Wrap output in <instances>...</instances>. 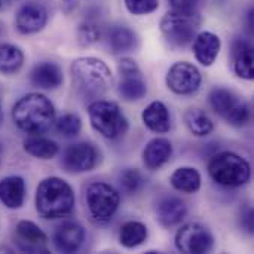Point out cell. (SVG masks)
Masks as SVG:
<instances>
[{"label": "cell", "mask_w": 254, "mask_h": 254, "mask_svg": "<svg viewBox=\"0 0 254 254\" xmlns=\"http://www.w3.org/2000/svg\"><path fill=\"white\" fill-rule=\"evenodd\" d=\"M12 119L22 132L40 135L54 125L55 107L46 95L30 92L13 104Z\"/></svg>", "instance_id": "obj_1"}, {"label": "cell", "mask_w": 254, "mask_h": 254, "mask_svg": "<svg viewBox=\"0 0 254 254\" xmlns=\"http://www.w3.org/2000/svg\"><path fill=\"white\" fill-rule=\"evenodd\" d=\"M74 190L60 177H48L42 180L36 189V210L46 220L67 217L74 210Z\"/></svg>", "instance_id": "obj_2"}, {"label": "cell", "mask_w": 254, "mask_h": 254, "mask_svg": "<svg viewBox=\"0 0 254 254\" xmlns=\"http://www.w3.org/2000/svg\"><path fill=\"white\" fill-rule=\"evenodd\" d=\"M70 73L76 88L85 95H101L113 85L110 67L95 57L76 58L70 65Z\"/></svg>", "instance_id": "obj_3"}, {"label": "cell", "mask_w": 254, "mask_h": 254, "mask_svg": "<svg viewBox=\"0 0 254 254\" xmlns=\"http://www.w3.org/2000/svg\"><path fill=\"white\" fill-rule=\"evenodd\" d=\"M211 180L223 188H241L252 179V167L241 155L234 152L216 153L208 162Z\"/></svg>", "instance_id": "obj_4"}, {"label": "cell", "mask_w": 254, "mask_h": 254, "mask_svg": "<svg viewBox=\"0 0 254 254\" xmlns=\"http://www.w3.org/2000/svg\"><path fill=\"white\" fill-rule=\"evenodd\" d=\"M88 116L91 127L107 140H116L128 131V119L115 101H92L88 107Z\"/></svg>", "instance_id": "obj_5"}, {"label": "cell", "mask_w": 254, "mask_h": 254, "mask_svg": "<svg viewBox=\"0 0 254 254\" xmlns=\"http://www.w3.org/2000/svg\"><path fill=\"white\" fill-rule=\"evenodd\" d=\"M121 193L104 182H94L85 190V205L89 219L95 225H107L116 214Z\"/></svg>", "instance_id": "obj_6"}, {"label": "cell", "mask_w": 254, "mask_h": 254, "mask_svg": "<svg viewBox=\"0 0 254 254\" xmlns=\"http://www.w3.org/2000/svg\"><path fill=\"white\" fill-rule=\"evenodd\" d=\"M210 106L216 115L232 127H244L250 121V107L235 92L226 88H214L210 92Z\"/></svg>", "instance_id": "obj_7"}, {"label": "cell", "mask_w": 254, "mask_h": 254, "mask_svg": "<svg viewBox=\"0 0 254 254\" xmlns=\"http://www.w3.org/2000/svg\"><path fill=\"white\" fill-rule=\"evenodd\" d=\"M201 22L199 16L183 15L177 12H167L161 19V31L164 37L174 46H186L196 36L198 25Z\"/></svg>", "instance_id": "obj_8"}, {"label": "cell", "mask_w": 254, "mask_h": 254, "mask_svg": "<svg viewBox=\"0 0 254 254\" xmlns=\"http://www.w3.org/2000/svg\"><path fill=\"white\" fill-rule=\"evenodd\" d=\"M176 247L179 252L186 254L210 253L214 247V237L210 229L201 223H186L176 234Z\"/></svg>", "instance_id": "obj_9"}, {"label": "cell", "mask_w": 254, "mask_h": 254, "mask_svg": "<svg viewBox=\"0 0 254 254\" xmlns=\"http://www.w3.org/2000/svg\"><path fill=\"white\" fill-rule=\"evenodd\" d=\"M165 83L168 89L177 95H190L199 89L202 83V74L192 63L177 61L168 68Z\"/></svg>", "instance_id": "obj_10"}, {"label": "cell", "mask_w": 254, "mask_h": 254, "mask_svg": "<svg viewBox=\"0 0 254 254\" xmlns=\"http://www.w3.org/2000/svg\"><path fill=\"white\" fill-rule=\"evenodd\" d=\"M121 82L118 85V92L125 101H138L147 94V83L143 77L138 64L128 57H124L118 65Z\"/></svg>", "instance_id": "obj_11"}, {"label": "cell", "mask_w": 254, "mask_h": 254, "mask_svg": "<svg viewBox=\"0 0 254 254\" xmlns=\"http://www.w3.org/2000/svg\"><path fill=\"white\" fill-rule=\"evenodd\" d=\"M98 164V150L89 141H80L68 146L63 155V167L68 173H88Z\"/></svg>", "instance_id": "obj_12"}, {"label": "cell", "mask_w": 254, "mask_h": 254, "mask_svg": "<svg viewBox=\"0 0 254 254\" xmlns=\"http://www.w3.org/2000/svg\"><path fill=\"white\" fill-rule=\"evenodd\" d=\"M46 22H48V10L45 6L36 1L24 3L18 9L15 16V25L21 34L39 33L45 28Z\"/></svg>", "instance_id": "obj_13"}, {"label": "cell", "mask_w": 254, "mask_h": 254, "mask_svg": "<svg viewBox=\"0 0 254 254\" xmlns=\"http://www.w3.org/2000/svg\"><path fill=\"white\" fill-rule=\"evenodd\" d=\"M52 241L60 253H76L85 243V229L77 222H64L55 229Z\"/></svg>", "instance_id": "obj_14"}, {"label": "cell", "mask_w": 254, "mask_h": 254, "mask_svg": "<svg viewBox=\"0 0 254 254\" xmlns=\"http://www.w3.org/2000/svg\"><path fill=\"white\" fill-rule=\"evenodd\" d=\"M155 211L158 222L164 228H171L182 223V220L188 216V205L179 196L164 195L158 199Z\"/></svg>", "instance_id": "obj_15"}, {"label": "cell", "mask_w": 254, "mask_h": 254, "mask_svg": "<svg viewBox=\"0 0 254 254\" xmlns=\"http://www.w3.org/2000/svg\"><path fill=\"white\" fill-rule=\"evenodd\" d=\"M16 238L19 249L27 253H48L46 244H48V237L46 234L34 223L30 220H21L16 225Z\"/></svg>", "instance_id": "obj_16"}, {"label": "cell", "mask_w": 254, "mask_h": 254, "mask_svg": "<svg viewBox=\"0 0 254 254\" xmlns=\"http://www.w3.org/2000/svg\"><path fill=\"white\" fill-rule=\"evenodd\" d=\"M231 57L234 63V71L237 73V76L246 80H252L254 77L253 45L247 39H235L232 42Z\"/></svg>", "instance_id": "obj_17"}, {"label": "cell", "mask_w": 254, "mask_h": 254, "mask_svg": "<svg viewBox=\"0 0 254 254\" xmlns=\"http://www.w3.org/2000/svg\"><path fill=\"white\" fill-rule=\"evenodd\" d=\"M193 54L198 63H201L205 67H210L216 63L220 48H222V40L217 34L211 31H201L193 37Z\"/></svg>", "instance_id": "obj_18"}, {"label": "cell", "mask_w": 254, "mask_h": 254, "mask_svg": "<svg viewBox=\"0 0 254 254\" xmlns=\"http://www.w3.org/2000/svg\"><path fill=\"white\" fill-rule=\"evenodd\" d=\"M173 156V144L168 138H152L143 150V162L147 170L156 171L162 168Z\"/></svg>", "instance_id": "obj_19"}, {"label": "cell", "mask_w": 254, "mask_h": 254, "mask_svg": "<svg viewBox=\"0 0 254 254\" xmlns=\"http://www.w3.org/2000/svg\"><path fill=\"white\" fill-rule=\"evenodd\" d=\"M30 80L34 86L42 89H57L64 82L63 70L52 61H42L31 70Z\"/></svg>", "instance_id": "obj_20"}, {"label": "cell", "mask_w": 254, "mask_h": 254, "mask_svg": "<svg viewBox=\"0 0 254 254\" xmlns=\"http://www.w3.org/2000/svg\"><path fill=\"white\" fill-rule=\"evenodd\" d=\"M143 124L156 134H165L171 129V115L162 101H152L141 113Z\"/></svg>", "instance_id": "obj_21"}, {"label": "cell", "mask_w": 254, "mask_h": 254, "mask_svg": "<svg viewBox=\"0 0 254 254\" xmlns=\"http://www.w3.org/2000/svg\"><path fill=\"white\" fill-rule=\"evenodd\" d=\"M25 201V182L19 176H7L0 180V202L10 208L18 210Z\"/></svg>", "instance_id": "obj_22"}, {"label": "cell", "mask_w": 254, "mask_h": 254, "mask_svg": "<svg viewBox=\"0 0 254 254\" xmlns=\"http://www.w3.org/2000/svg\"><path fill=\"white\" fill-rule=\"evenodd\" d=\"M107 43L113 54L131 52L138 45V37L134 30L127 25H115L107 33Z\"/></svg>", "instance_id": "obj_23"}, {"label": "cell", "mask_w": 254, "mask_h": 254, "mask_svg": "<svg viewBox=\"0 0 254 254\" xmlns=\"http://www.w3.org/2000/svg\"><path fill=\"white\" fill-rule=\"evenodd\" d=\"M171 186L182 193H196L201 189V174L193 167H180L171 174Z\"/></svg>", "instance_id": "obj_24"}, {"label": "cell", "mask_w": 254, "mask_h": 254, "mask_svg": "<svg viewBox=\"0 0 254 254\" xmlns=\"http://www.w3.org/2000/svg\"><path fill=\"white\" fill-rule=\"evenodd\" d=\"M22 147L30 156L43 161L55 158L60 152V147L54 140L42 135H30L28 138L24 140Z\"/></svg>", "instance_id": "obj_25"}, {"label": "cell", "mask_w": 254, "mask_h": 254, "mask_svg": "<svg viewBox=\"0 0 254 254\" xmlns=\"http://www.w3.org/2000/svg\"><path fill=\"white\" fill-rule=\"evenodd\" d=\"M147 226L137 220L124 223L119 229V243L125 249H135L147 240Z\"/></svg>", "instance_id": "obj_26"}, {"label": "cell", "mask_w": 254, "mask_h": 254, "mask_svg": "<svg viewBox=\"0 0 254 254\" xmlns=\"http://www.w3.org/2000/svg\"><path fill=\"white\" fill-rule=\"evenodd\" d=\"M183 119H185L188 129L195 137H207L214 129L213 121L202 109H188Z\"/></svg>", "instance_id": "obj_27"}, {"label": "cell", "mask_w": 254, "mask_h": 254, "mask_svg": "<svg viewBox=\"0 0 254 254\" xmlns=\"http://www.w3.org/2000/svg\"><path fill=\"white\" fill-rule=\"evenodd\" d=\"M24 64V52L12 43L0 45V73L15 74Z\"/></svg>", "instance_id": "obj_28"}, {"label": "cell", "mask_w": 254, "mask_h": 254, "mask_svg": "<svg viewBox=\"0 0 254 254\" xmlns=\"http://www.w3.org/2000/svg\"><path fill=\"white\" fill-rule=\"evenodd\" d=\"M77 42L79 45L82 46H91L94 43H97L100 39H101V30H100V25L88 18L86 21H83L79 27H77Z\"/></svg>", "instance_id": "obj_29"}, {"label": "cell", "mask_w": 254, "mask_h": 254, "mask_svg": "<svg viewBox=\"0 0 254 254\" xmlns=\"http://www.w3.org/2000/svg\"><path fill=\"white\" fill-rule=\"evenodd\" d=\"M57 131L64 137H74L82 129V121L74 113H65L55 122Z\"/></svg>", "instance_id": "obj_30"}, {"label": "cell", "mask_w": 254, "mask_h": 254, "mask_svg": "<svg viewBox=\"0 0 254 254\" xmlns=\"http://www.w3.org/2000/svg\"><path fill=\"white\" fill-rule=\"evenodd\" d=\"M119 185L127 195H134L143 186V176L135 168H127L119 176Z\"/></svg>", "instance_id": "obj_31"}, {"label": "cell", "mask_w": 254, "mask_h": 254, "mask_svg": "<svg viewBox=\"0 0 254 254\" xmlns=\"http://www.w3.org/2000/svg\"><path fill=\"white\" fill-rule=\"evenodd\" d=\"M125 7L132 15H149L159 7V0H124Z\"/></svg>", "instance_id": "obj_32"}, {"label": "cell", "mask_w": 254, "mask_h": 254, "mask_svg": "<svg viewBox=\"0 0 254 254\" xmlns=\"http://www.w3.org/2000/svg\"><path fill=\"white\" fill-rule=\"evenodd\" d=\"M173 12L199 16V0H168Z\"/></svg>", "instance_id": "obj_33"}, {"label": "cell", "mask_w": 254, "mask_h": 254, "mask_svg": "<svg viewBox=\"0 0 254 254\" xmlns=\"http://www.w3.org/2000/svg\"><path fill=\"white\" fill-rule=\"evenodd\" d=\"M241 226L249 232V234H253V210L252 207H246L244 211L241 213Z\"/></svg>", "instance_id": "obj_34"}, {"label": "cell", "mask_w": 254, "mask_h": 254, "mask_svg": "<svg viewBox=\"0 0 254 254\" xmlns=\"http://www.w3.org/2000/svg\"><path fill=\"white\" fill-rule=\"evenodd\" d=\"M77 1H79V0H63V1H61V9H63L64 12L70 13V12H73V10L76 9Z\"/></svg>", "instance_id": "obj_35"}, {"label": "cell", "mask_w": 254, "mask_h": 254, "mask_svg": "<svg viewBox=\"0 0 254 254\" xmlns=\"http://www.w3.org/2000/svg\"><path fill=\"white\" fill-rule=\"evenodd\" d=\"M10 4H12V0H0V10L7 9Z\"/></svg>", "instance_id": "obj_36"}, {"label": "cell", "mask_w": 254, "mask_h": 254, "mask_svg": "<svg viewBox=\"0 0 254 254\" xmlns=\"http://www.w3.org/2000/svg\"><path fill=\"white\" fill-rule=\"evenodd\" d=\"M1 116H3V112H1V101H0V121H1Z\"/></svg>", "instance_id": "obj_37"}, {"label": "cell", "mask_w": 254, "mask_h": 254, "mask_svg": "<svg viewBox=\"0 0 254 254\" xmlns=\"http://www.w3.org/2000/svg\"><path fill=\"white\" fill-rule=\"evenodd\" d=\"M1 34H3V25L0 24V36H1Z\"/></svg>", "instance_id": "obj_38"}]
</instances>
